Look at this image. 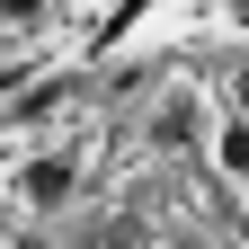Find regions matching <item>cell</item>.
Returning <instances> with one entry per match:
<instances>
[{
  "label": "cell",
  "instance_id": "obj_4",
  "mask_svg": "<svg viewBox=\"0 0 249 249\" xmlns=\"http://www.w3.org/2000/svg\"><path fill=\"white\" fill-rule=\"evenodd\" d=\"M0 18H9V27H36V18H45V0H0Z\"/></svg>",
  "mask_w": 249,
  "mask_h": 249
},
{
  "label": "cell",
  "instance_id": "obj_1",
  "mask_svg": "<svg viewBox=\"0 0 249 249\" xmlns=\"http://www.w3.org/2000/svg\"><path fill=\"white\" fill-rule=\"evenodd\" d=\"M27 205H62V196H71V160H27Z\"/></svg>",
  "mask_w": 249,
  "mask_h": 249
},
{
  "label": "cell",
  "instance_id": "obj_6",
  "mask_svg": "<svg viewBox=\"0 0 249 249\" xmlns=\"http://www.w3.org/2000/svg\"><path fill=\"white\" fill-rule=\"evenodd\" d=\"M223 9H249V0H223Z\"/></svg>",
  "mask_w": 249,
  "mask_h": 249
},
{
  "label": "cell",
  "instance_id": "obj_5",
  "mask_svg": "<svg viewBox=\"0 0 249 249\" xmlns=\"http://www.w3.org/2000/svg\"><path fill=\"white\" fill-rule=\"evenodd\" d=\"M231 107H240V116H249V71H240V80H231Z\"/></svg>",
  "mask_w": 249,
  "mask_h": 249
},
{
  "label": "cell",
  "instance_id": "obj_7",
  "mask_svg": "<svg viewBox=\"0 0 249 249\" xmlns=\"http://www.w3.org/2000/svg\"><path fill=\"white\" fill-rule=\"evenodd\" d=\"M178 249H196V240H178Z\"/></svg>",
  "mask_w": 249,
  "mask_h": 249
},
{
  "label": "cell",
  "instance_id": "obj_2",
  "mask_svg": "<svg viewBox=\"0 0 249 249\" xmlns=\"http://www.w3.org/2000/svg\"><path fill=\"white\" fill-rule=\"evenodd\" d=\"M213 169H223V178H249V116H231L223 134H213Z\"/></svg>",
  "mask_w": 249,
  "mask_h": 249
},
{
  "label": "cell",
  "instance_id": "obj_3",
  "mask_svg": "<svg viewBox=\"0 0 249 249\" xmlns=\"http://www.w3.org/2000/svg\"><path fill=\"white\" fill-rule=\"evenodd\" d=\"M151 142H196V107H187V98H169L160 116H151Z\"/></svg>",
  "mask_w": 249,
  "mask_h": 249
}]
</instances>
